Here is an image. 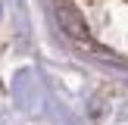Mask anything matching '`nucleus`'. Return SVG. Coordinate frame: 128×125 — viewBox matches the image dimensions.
<instances>
[{
    "mask_svg": "<svg viewBox=\"0 0 128 125\" xmlns=\"http://www.w3.org/2000/svg\"><path fill=\"white\" fill-rule=\"evenodd\" d=\"M56 19H60L62 31H66L72 41H78V44H94V41H91V28L84 25L81 12L75 10L69 0H56Z\"/></svg>",
    "mask_w": 128,
    "mask_h": 125,
    "instance_id": "obj_1",
    "label": "nucleus"
}]
</instances>
